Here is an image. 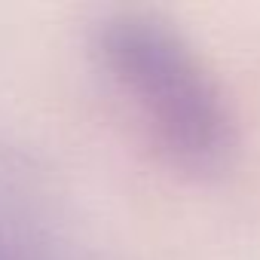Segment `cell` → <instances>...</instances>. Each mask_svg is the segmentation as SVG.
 <instances>
[{"label": "cell", "mask_w": 260, "mask_h": 260, "mask_svg": "<svg viewBox=\"0 0 260 260\" xmlns=\"http://www.w3.org/2000/svg\"><path fill=\"white\" fill-rule=\"evenodd\" d=\"M98 71L138 135L181 172H214L236 147V116L205 52L166 16L122 7L92 28Z\"/></svg>", "instance_id": "obj_1"}, {"label": "cell", "mask_w": 260, "mask_h": 260, "mask_svg": "<svg viewBox=\"0 0 260 260\" xmlns=\"http://www.w3.org/2000/svg\"><path fill=\"white\" fill-rule=\"evenodd\" d=\"M0 260H64L37 193L0 169Z\"/></svg>", "instance_id": "obj_2"}]
</instances>
